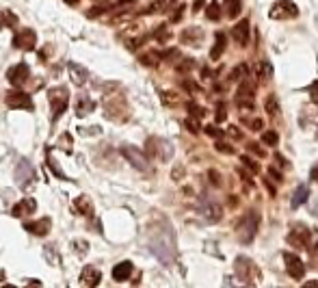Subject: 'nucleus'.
<instances>
[{
  "mask_svg": "<svg viewBox=\"0 0 318 288\" xmlns=\"http://www.w3.org/2000/svg\"><path fill=\"white\" fill-rule=\"evenodd\" d=\"M234 269H236V275H238V280L242 284H247V286H256L258 284L260 271H258V266L253 264V260L245 258V256H238L236 262H234Z\"/></svg>",
  "mask_w": 318,
  "mask_h": 288,
  "instance_id": "f257e3e1",
  "label": "nucleus"
},
{
  "mask_svg": "<svg viewBox=\"0 0 318 288\" xmlns=\"http://www.w3.org/2000/svg\"><path fill=\"white\" fill-rule=\"evenodd\" d=\"M67 100H69L67 89H63V87H52V89H48V102H50V106H52V119H59L63 113H65Z\"/></svg>",
  "mask_w": 318,
  "mask_h": 288,
  "instance_id": "f03ea898",
  "label": "nucleus"
},
{
  "mask_svg": "<svg viewBox=\"0 0 318 288\" xmlns=\"http://www.w3.org/2000/svg\"><path fill=\"white\" fill-rule=\"evenodd\" d=\"M145 154L150 158H161L163 163H167L173 156V146L169 141H165V139H147Z\"/></svg>",
  "mask_w": 318,
  "mask_h": 288,
  "instance_id": "7ed1b4c3",
  "label": "nucleus"
},
{
  "mask_svg": "<svg viewBox=\"0 0 318 288\" xmlns=\"http://www.w3.org/2000/svg\"><path fill=\"white\" fill-rule=\"evenodd\" d=\"M258 225H260V214L256 210L247 212L245 217H242V221L238 223V239L242 243H251L253 236H256V232H258Z\"/></svg>",
  "mask_w": 318,
  "mask_h": 288,
  "instance_id": "20e7f679",
  "label": "nucleus"
},
{
  "mask_svg": "<svg viewBox=\"0 0 318 288\" xmlns=\"http://www.w3.org/2000/svg\"><path fill=\"white\" fill-rule=\"evenodd\" d=\"M121 154L126 156V160H128L134 169H139V171H150V156L147 154H143L141 150H136V148H132V146H123L121 148Z\"/></svg>",
  "mask_w": 318,
  "mask_h": 288,
  "instance_id": "39448f33",
  "label": "nucleus"
},
{
  "mask_svg": "<svg viewBox=\"0 0 318 288\" xmlns=\"http://www.w3.org/2000/svg\"><path fill=\"white\" fill-rule=\"evenodd\" d=\"M269 15H271V20H292L299 15V9H296L292 0H277V3L271 7Z\"/></svg>",
  "mask_w": 318,
  "mask_h": 288,
  "instance_id": "423d86ee",
  "label": "nucleus"
},
{
  "mask_svg": "<svg viewBox=\"0 0 318 288\" xmlns=\"http://www.w3.org/2000/svg\"><path fill=\"white\" fill-rule=\"evenodd\" d=\"M284 260H286V271H288V275L292 277V280H303L305 264L299 256L292 254V251H284Z\"/></svg>",
  "mask_w": 318,
  "mask_h": 288,
  "instance_id": "0eeeda50",
  "label": "nucleus"
},
{
  "mask_svg": "<svg viewBox=\"0 0 318 288\" xmlns=\"http://www.w3.org/2000/svg\"><path fill=\"white\" fill-rule=\"evenodd\" d=\"M15 182L22 187L24 191L28 189V180H33L35 178V169H33V165H30L26 158H20L17 160V167H15Z\"/></svg>",
  "mask_w": 318,
  "mask_h": 288,
  "instance_id": "6e6552de",
  "label": "nucleus"
},
{
  "mask_svg": "<svg viewBox=\"0 0 318 288\" xmlns=\"http://www.w3.org/2000/svg\"><path fill=\"white\" fill-rule=\"evenodd\" d=\"M7 106L9 109H22V111H33V100H30V96L22 94V91H9L7 98Z\"/></svg>",
  "mask_w": 318,
  "mask_h": 288,
  "instance_id": "1a4fd4ad",
  "label": "nucleus"
},
{
  "mask_svg": "<svg viewBox=\"0 0 318 288\" xmlns=\"http://www.w3.org/2000/svg\"><path fill=\"white\" fill-rule=\"evenodd\" d=\"M13 46L17 50H33L37 46V35H35V30H30V28H24V30H20V33L13 37Z\"/></svg>",
  "mask_w": 318,
  "mask_h": 288,
  "instance_id": "9d476101",
  "label": "nucleus"
},
{
  "mask_svg": "<svg viewBox=\"0 0 318 288\" xmlns=\"http://www.w3.org/2000/svg\"><path fill=\"white\" fill-rule=\"evenodd\" d=\"M28 76H30V71H28L26 63H17L13 67H9V71H7V78H9V82H11L13 87H22L28 80Z\"/></svg>",
  "mask_w": 318,
  "mask_h": 288,
  "instance_id": "9b49d317",
  "label": "nucleus"
},
{
  "mask_svg": "<svg viewBox=\"0 0 318 288\" xmlns=\"http://www.w3.org/2000/svg\"><path fill=\"white\" fill-rule=\"evenodd\" d=\"M253 94H256V89H253L251 82H249V80H242L240 87H238V94H236L238 104L251 109V106H253Z\"/></svg>",
  "mask_w": 318,
  "mask_h": 288,
  "instance_id": "f8f14e48",
  "label": "nucleus"
},
{
  "mask_svg": "<svg viewBox=\"0 0 318 288\" xmlns=\"http://www.w3.org/2000/svg\"><path fill=\"white\" fill-rule=\"evenodd\" d=\"M35 210H37V202L33 197H24L22 202H17L11 208V214L13 217H28V214H33Z\"/></svg>",
  "mask_w": 318,
  "mask_h": 288,
  "instance_id": "ddd939ff",
  "label": "nucleus"
},
{
  "mask_svg": "<svg viewBox=\"0 0 318 288\" xmlns=\"http://www.w3.org/2000/svg\"><path fill=\"white\" fill-rule=\"evenodd\" d=\"M232 37L238 46H247L249 44V22L247 20H240V22L232 28Z\"/></svg>",
  "mask_w": 318,
  "mask_h": 288,
  "instance_id": "4468645a",
  "label": "nucleus"
},
{
  "mask_svg": "<svg viewBox=\"0 0 318 288\" xmlns=\"http://www.w3.org/2000/svg\"><path fill=\"white\" fill-rule=\"evenodd\" d=\"M100 280H102V273L95 269V266H84V269L80 271V284H84V286L93 288V286L100 284Z\"/></svg>",
  "mask_w": 318,
  "mask_h": 288,
  "instance_id": "2eb2a0df",
  "label": "nucleus"
},
{
  "mask_svg": "<svg viewBox=\"0 0 318 288\" xmlns=\"http://www.w3.org/2000/svg\"><path fill=\"white\" fill-rule=\"evenodd\" d=\"M50 225H52V221H50L48 217H44V219H39V221H30V223H26V225H24V230L30 232V234H35V236H46V234L50 232Z\"/></svg>",
  "mask_w": 318,
  "mask_h": 288,
  "instance_id": "dca6fc26",
  "label": "nucleus"
},
{
  "mask_svg": "<svg viewBox=\"0 0 318 288\" xmlns=\"http://www.w3.org/2000/svg\"><path fill=\"white\" fill-rule=\"evenodd\" d=\"M74 210H76L78 214H82V217H87V219L93 217V204L87 195H78V197L74 200Z\"/></svg>",
  "mask_w": 318,
  "mask_h": 288,
  "instance_id": "f3484780",
  "label": "nucleus"
},
{
  "mask_svg": "<svg viewBox=\"0 0 318 288\" xmlns=\"http://www.w3.org/2000/svg\"><path fill=\"white\" fill-rule=\"evenodd\" d=\"M67 69H69V78H72L74 85L82 87L84 82H87L89 74H87V69H84L82 65H78V63H69V65H67Z\"/></svg>",
  "mask_w": 318,
  "mask_h": 288,
  "instance_id": "a211bd4d",
  "label": "nucleus"
},
{
  "mask_svg": "<svg viewBox=\"0 0 318 288\" xmlns=\"http://www.w3.org/2000/svg\"><path fill=\"white\" fill-rule=\"evenodd\" d=\"M225 46H227L225 33H217V35H215V44H212V48H210V59H212V61H219L221 55L225 52Z\"/></svg>",
  "mask_w": 318,
  "mask_h": 288,
  "instance_id": "6ab92c4d",
  "label": "nucleus"
},
{
  "mask_svg": "<svg viewBox=\"0 0 318 288\" xmlns=\"http://www.w3.org/2000/svg\"><path fill=\"white\" fill-rule=\"evenodd\" d=\"M201 28H195V26H190L186 30H182V35H180V39H182V44L186 46H201Z\"/></svg>",
  "mask_w": 318,
  "mask_h": 288,
  "instance_id": "aec40b11",
  "label": "nucleus"
},
{
  "mask_svg": "<svg viewBox=\"0 0 318 288\" xmlns=\"http://www.w3.org/2000/svg\"><path fill=\"white\" fill-rule=\"evenodd\" d=\"M132 271H134L132 262H128V260L119 262V264L113 269V277H115V282H126V280H128V277L132 275Z\"/></svg>",
  "mask_w": 318,
  "mask_h": 288,
  "instance_id": "412c9836",
  "label": "nucleus"
},
{
  "mask_svg": "<svg viewBox=\"0 0 318 288\" xmlns=\"http://www.w3.org/2000/svg\"><path fill=\"white\" fill-rule=\"evenodd\" d=\"M93 111H95V102L89 96H80L78 102H76V115L78 117H87Z\"/></svg>",
  "mask_w": 318,
  "mask_h": 288,
  "instance_id": "4be33fe9",
  "label": "nucleus"
},
{
  "mask_svg": "<svg viewBox=\"0 0 318 288\" xmlns=\"http://www.w3.org/2000/svg\"><path fill=\"white\" fill-rule=\"evenodd\" d=\"M240 11H242V3H240V0H223V13H225L229 20L238 17Z\"/></svg>",
  "mask_w": 318,
  "mask_h": 288,
  "instance_id": "5701e85b",
  "label": "nucleus"
},
{
  "mask_svg": "<svg viewBox=\"0 0 318 288\" xmlns=\"http://www.w3.org/2000/svg\"><path fill=\"white\" fill-rule=\"evenodd\" d=\"M310 197V191H307V187H299L294 191V195H292V208H299L301 204H305V200Z\"/></svg>",
  "mask_w": 318,
  "mask_h": 288,
  "instance_id": "b1692460",
  "label": "nucleus"
},
{
  "mask_svg": "<svg viewBox=\"0 0 318 288\" xmlns=\"http://www.w3.org/2000/svg\"><path fill=\"white\" fill-rule=\"evenodd\" d=\"M221 13H223V7H221L219 3H210L206 7V17L212 20V22H219L221 20Z\"/></svg>",
  "mask_w": 318,
  "mask_h": 288,
  "instance_id": "393cba45",
  "label": "nucleus"
},
{
  "mask_svg": "<svg viewBox=\"0 0 318 288\" xmlns=\"http://www.w3.org/2000/svg\"><path fill=\"white\" fill-rule=\"evenodd\" d=\"M206 214H208V219L210 221H221V217H223V210H221V206L219 204H208L206 206Z\"/></svg>",
  "mask_w": 318,
  "mask_h": 288,
  "instance_id": "a878e982",
  "label": "nucleus"
},
{
  "mask_svg": "<svg viewBox=\"0 0 318 288\" xmlns=\"http://www.w3.org/2000/svg\"><path fill=\"white\" fill-rule=\"evenodd\" d=\"M258 76H260V80H271L273 67H271L269 61H260V63H258Z\"/></svg>",
  "mask_w": 318,
  "mask_h": 288,
  "instance_id": "bb28decb",
  "label": "nucleus"
},
{
  "mask_svg": "<svg viewBox=\"0 0 318 288\" xmlns=\"http://www.w3.org/2000/svg\"><path fill=\"white\" fill-rule=\"evenodd\" d=\"M277 141H279V137H277V132H275V130H264L262 132V143H264V146L275 148V146H277Z\"/></svg>",
  "mask_w": 318,
  "mask_h": 288,
  "instance_id": "cd10ccee",
  "label": "nucleus"
},
{
  "mask_svg": "<svg viewBox=\"0 0 318 288\" xmlns=\"http://www.w3.org/2000/svg\"><path fill=\"white\" fill-rule=\"evenodd\" d=\"M267 113H269L273 119L279 117V106H277V98H275V96H269L267 98Z\"/></svg>",
  "mask_w": 318,
  "mask_h": 288,
  "instance_id": "c85d7f7f",
  "label": "nucleus"
},
{
  "mask_svg": "<svg viewBox=\"0 0 318 288\" xmlns=\"http://www.w3.org/2000/svg\"><path fill=\"white\" fill-rule=\"evenodd\" d=\"M161 98H163V102H165L167 106H175L178 102H180V96L175 94V91H163Z\"/></svg>",
  "mask_w": 318,
  "mask_h": 288,
  "instance_id": "c756f323",
  "label": "nucleus"
},
{
  "mask_svg": "<svg viewBox=\"0 0 318 288\" xmlns=\"http://www.w3.org/2000/svg\"><path fill=\"white\" fill-rule=\"evenodd\" d=\"M139 61L143 65H156L158 61H161V55H158V52H145V55L139 57Z\"/></svg>",
  "mask_w": 318,
  "mask_h": 288,
  "instance_id": "7c9ffc66",
  "label": "nucleus"
},
{
  "mask_svg": "<svg viewBox=\"0 0 318 288\" xmlns=\"http://www.w3.org/2000/svg\"><path fill=\"white\" fill-rule=\"evenodd\" d=\"M17 24V17L11 11H3V26H15Z\"/></svg>",
  "mask_w": 318,
  "mask_h": 288,
  "instance_id": "2f4dec72",
  "label": "nucleus"
},
{
  "mask_svg": "<svg viewBox=\"0 0 318 288\" xmlns=\"http://www.w3.org/2000/svg\"><path fill=\"white\" fill-rule=\"evenodd\" d=\"M48 167H50L52 171H55V176H57V178H65V173H63V171H61V167H59V165H57V160H55V158H52V156H50V154H48Z\"/></svg>",
  "mask_w": 318,
  "mask_h": 288,
  "instance_id": "473e14b6",
  "label": "nucleus"
},
{
  "mask_svg": "<svg viewBox=\"0 0 318 288\" xmlns=\"http://www.w3.org/2000/svg\"><path fill=\"white\" fill-rule=\"evenodd\" d=\"M193 65H195V61H193V59H182V61H180V63L175 65V69H178V71H182V74H184V71H188Z\"/></svg>",
  "mask_w": 318,
  "mask_h": 288,
  "instance_id": "72a5a7b5",
  "label": "nucleus"
},
{
  "mask_svg": "<svg viewBox=\"0 0 318 288\" xmlns=\"http://www.w3.org/2000/svg\"><path fill=\"white\" fill-rule=\"evenodd\" d=\"M74 249H76L78 256H84L89 251V243L87 241H74Z\"/></svg>",
  "mask_w": 318,
  "mask_h": 288,
  "instance_id": "f704fd0d",
  "label": "nucleus"
},
{
  "mask_svg": "<svg viewBox=\"0 0 318 288\" xmlns=\"http://www.w3.org/2000/svg\"><path fill=\"white\" fill-rule=\"evenodd\" d=\"M59 148H61V150H65L67 154L72 152V137L67 135V132H65V135H61V143H59Z\"/></svg>",
  "mask_w": 318,
  "mask_h": 288,
  "instance_id": "c9c22d12",
  "label": "nucleus"
},
{
  "mask_svg": "<svg viewBox=\"0 0 318 288\" xmlns=\"http://www.w3.org/2000/svg\"><path fill=\"white\" fill-rule=\"evenodd\" d=\"M242 165H245V167H249L253 173H260L258 163H253V160H251V156H247V154H245V156H242Z\"/></svg>",
  "mask_w": 318,
  "mask_h": 288,
  "instance_id": "e433bc0d",
  "label": "nucleus"
},
{
  "mask_svg": "<svg viewBox=\"0 0 318 288\" xmlns=\"http://www.w3.org/2000/svg\"><path fill=\"white\" fill-rule=\"evenodd\" d=\"M215 148L219 152H223V154H234V146H227V143H223V141H217Z\"/></svg>",
  "mask_w": 318,
  "mask_h": 288,
  "instance_id": "4c0bfd02",
  "label": "nucleus"
},
{
  "mask_svg": "<svg viewBox=\"0 0 318 288\" xmlns=\"http://www.w3.org/2000/svg\"><path fill=\"white\" fill-rule=\"evenodd\" d=\"M206 135L215 137V139H221V137H223V132H221L217 126H206Z\"/></svg>",
  "mask_w": 318,
  "mask_h": 288,
  "instance_id": "58836bf2",
  "label": "nucleus"
},
{
  "mask_svg": "<svg viewBox=\"0 0 318 288\" xmlns=\"http://www.w3.org/2000/svg\"><path fill=\"white\" fill-rule=\"evenodd\" d=\"M225 115H227L225 104H219V106H217V121H219V123H223V121H225Z\"/></svg>",
  "mask_w": 318,
  "mask_h": 288,
  "instance_id": "ea45409f",
  "label": "nucleus"
},
{
  "mask_svg": "<svg viewBox=\"0 0 318 288\" xmlns=\"http://www.w3.org/2000/svg\"><path fill=\"white\" fill-rule=\"evenodd\" d=\"M227 135H229L232 139H236V141H240V139H242V132H240L236 126H229V128H227Z\"/></svg>",
  "mask_w": 318,
  "mask_h": 288,
  "instance_id": "a19ab883",
  "label": "nucleus"
},
{
  "mask_svg": "<svg viewBox=\"0 0 318 288\" xmlns=\"http://www.w3.org/2000/svg\"><path fill=\"white\" fill-rule=\"evenodd\" d=\"M245 71H249V67L247 65H238L236 69H234V74H232V80H236V78H240Z\"/></svg>",
  "mask_w": 318,
  "mask_h": 288,
  "instance_id": "79ce46f5",
  "label": "nucleus"
},
{
  "mask_svg": "<svg viewBox=\"0 0 318 288\" xmlns=\"http://www.w3.org/2000/svg\"><path fill=\"white\" fill-rule=\"evenodd\" d=\"M208 178H210V182L212 184H215V187H219V184H221V178H219V171H208Z\"/></svg>",
  "mask_w": 318,
  "mask_h": 288,
  "instance_id": "37998d69",
  "label": "nucleus"
},
{
  "mask_svg": "<svg viewBox=\"0 0 318 288\" xmlns=\"http://www.w3.org/2000/svg\"><path fill=\"white\" fill-rule=\"evenodd\" d=\"M310 96H312V100L318 104V82H314V85L310 87Z\"/></svg>",
  "mask_w": 318,
  "mask_h": 288,
  "instance_id": "c03bdc74",
  "label": "nucleus"
},
{
  "mask_svg": "<svg viewBox=\"0 0 318 288\" xmlns=\"http://www.w3.org/2000/svg\"><path fill=\"white\" fill-rule=\"evenodd\" d=\"M156 39H158V41H167V30H165V28H158V30H156Z\"/></svg>",
  "mask_w": 318,
  "mask_h": 288,
  "instance_id": "a18cd8bd",
  "label": "nucleus"
},
{
  "mask_svg": "<svg viewBox=\"0 0 318 288\" xmlns=\"http://www.w3.org/2000/svg\"><path fill=\"white\" fill-rule=\"evenodd\" d=\"M182 173H184V167H175V169H173V180H182V178H184Z\"/></svg>",
  "mask_w": 318,
  "mask_h": 288,
  "instance_id": "49530a36",
  "label": "nucleus"
},
{
  "mask_svg": "<svg viewBox=\"0 0 318 288\" xmlns=\"http://www.w3.org/2000/svg\"><path fill=\"white\" fill-rule=\"evenodd\" d=\"M269 173H271V176H273L275 180H277V182H281V180H284V176H281V173H279L277 169H275V167H271V169H269Z\"/></svg>",
  "mask_w": 318,
  "mask_h": 288,
  "instance_id": "de8ad7c7",
  "label": "nucleus"
},
{
  "mask_svg": "<svg viewBox=\"0 0 318 288\" xmlns=\"http://www.w3.org/2000/svg\"><path fill=\"white\" fill-rule=\"evenodd\" d=\"M201 7H204V0H195V3H193V13L201 11Z\"/></svg>",
  "mask_w": 318,
  "mask_h": 288,
  "instance_id": "09e8293b",
  "label": "nucleus"
},
{
  "mask_svg": "<svg viewBox=\"0 0 318 288\" xmlns=\"http://www.w3.org/2000/svg\"><path fill=\"white\" fill-rule=\"evenodd\" d=\"M262 123H264L262 119H253V121H251V128H253V130H262Z\"/></svg>",
  "mask_w": 318,
  "mask_h": 288,
  "instance_id": "8fccbe9b",
  "label": "nucleus"
},
{
  "mask_svg": "<svg viewBox=\"0 0 318 288\" xmlns=\"http://www.w3.org/2000/svg\"><path fill=\"white\" fill-rule=\"evenodd\" d=\"M186 123H188V130H190V132H197V130H199V126H197V123H195L193 119H188Z\"/></svg>",
  "mask_w": 318,
  "mask_h": 288,
  "instance_id": "3c124183",
  "label": "nucleus"
},
{
  "mask_svg": "<svg viewBox=\"0 0 318 288\" xmlns=\"http://www.w3.org/2000/svg\"><path fill=\"white\" fill-rule=\"evenodd\" d=\"M184 87H188V91H197V89H199L195 82H184Z\"/></svg>",
  "mask_w": 318,
  "mask_h": 288,
  "instance_id": "603ef678",
  "label": "nucleus"
},
{
  "mask_svg": "<svg viewBox=\"0 0 318 288\" xmlns=\"http://www.w3.org/2000/svg\"><path fill=\"white\" fill-rule=\"evenodd\" d=\"M312 180H316V182H318V165L312 169Z\"/></svg>",
  "mask_w": 318,
  "mask_h": 288,
  "instance_id": "864d4df0",
  "label": "nucleus"
},
{
  "mask_svg": "<svg viewBox=\"0 0 318 288\" xmlns=\"http://www.w3.org/2000/svg\"><path fill=\"white\" fill-rule=\"evenodd\" d=\"M63 3H67V5H72V7H74V5H78L80 0H63Z\"/></svg>",
  "mask_w": 318,
  "mask_h": 288,
  "instance_id": "5fc2aeb1",
  "label": "nucleus"
},
{
  "mask_svg": "<svg viewBox=\"0 0 318 288\" xmlns=\"http://www.w3.org/2000/svg\"><path fill=\"white\" fill-rule=\"evenodd\" d=\"M303 286H305V288H316L318 284H316V282H307V284H303Z\"/></svg>",
  "mask_w": 318,
  "mask_h": 288,
  "instance_id": "6e6d98bb",
  "label": "nucleus"
},
{
  "mask_svg": "<svg viewBox=\"0 0 318 288\" xmlns=\"http://www.w3.org/2000/svg\"><path fill=\"white\" fill-rule=\"evenodd\" d=\"M95 3H98V5H100V3H104V0H95Z\"/></svg>",
  "mask_w": 318,
  "mask_h": 288,
  "instance_id": "4d7b16f0",
  "label": "nucleus"
}]
</instances>
